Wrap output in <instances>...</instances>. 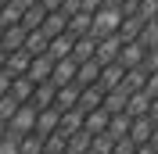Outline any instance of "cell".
I'll return each instance as SVG.
<instances>
[{
  "mask_svg": "<svg viewBox=\"0 0 158 154\" xmlns=\"http://www.w3.org/2000/svg\"><path fill=\"white\" fill-rule=\"evenodd\" d=\"M158 72V0H0V154H94L90 115Z\"/></svg>",
  "mask_w": 158,
  "mask_h": 154,
  "instance_id": "6da1fadb",
  "label": "cell"
}]
</instances>
